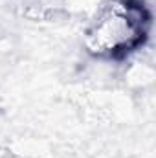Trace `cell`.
Segmentation results:
<instances>
[{
  "mask_svg": "<svg viewBox=\"0 0 156 158\" xmlns=\"http://www.w3.org/2000/svg\"><path fill=\"white\" fill-rule=\"evenodd\" d=\"M151 26V15L140 0H107L86 20L83 44L97 59H123L142 48Z\"/></svg>",
  "mask_w": 156,
  "mask_h": 158,
  "instance_id": "1",
  "label": "cell"
},
{
  "mask_svg": "<svg viewBox=\"0 0 156 158\" xmlns=\"http://www.w3.org/2000/svg\"><path fill=\"white\" fill-rule=\"evenodd\" d=\"M105 2L107 0H59V7L64 9L68 15L84 17L90 20Z\"/></svg>",
  "mask_w": 156,
  "mask_h": 158,
  "instance_id": "2",
  "label": "cell"
}]
</instances>
